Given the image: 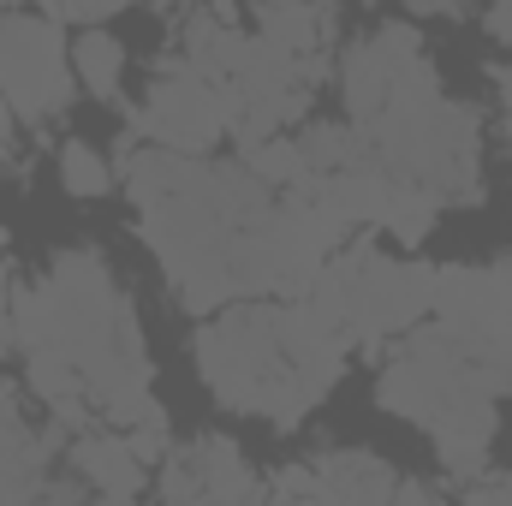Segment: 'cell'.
<instances>
[{
    "mask_svg": "<svg viewBox=\"0 0 512 506\" xmlns=\"http://www.w3.org/2000/svg\"><path fill=\"white\" fill-rule=\"evenodd\" d=\"M12 340L24 352H60L102 417L143 423L161 411L149 399V358L126 292L96 251H60L42 280L12 286Z\"/></svg>",
    "mask_w": 512,
    "mask_h": 506,
    "instance_id": "1",
    "label": "cell"
},
{
    "mask_svg": "<svg viewBox=\"0 0 512 506\" xmlns=\"http://www.w3.org/2000/svg\"><path fill=\"white\" fill-rule=\"evenodd\" d=\"M352 340L298 304H245L197 334V370L227 411L292 429L346 370Z\"/></svg>",
    "mask_w": 512,
    "mask_h": 506,
    "instance_id": "2",
    "label": "cell"
},
{
    "mask_svg": "<svg viewBox=\"0 0 512 506\" xmlns=\"http://www.w3.org/2000/svg\"><path fill=\"white\" fill-rule=\"evenodd\" d=\"M376 393L393 417H411L435 435L441 465L459 483H477V471L489 465V441H495V393H483L471 346L459 334H447L441 322L411 328V340L387 358Z\"/></svg>",
    "mask_w": 512,
    "mask_h": 506,
    "instance_id": "3",
    "label": "cell"
},
{
    "mask_svg": "<svg viewBox=\"0 0 512 506\" xmlns=\"http://www.w3.org/2000/svg\"><path fill=\"white\" fill-rule=\"evenodd\" d=\"M245 102L227 78H203L185 54H167L155 60V84H149V108L131 120L137 131H149L161 149H185V155H203L221 131L239 126Z\"/></svg>",
    "mask_w": 512,
    "mask_h": 506,
    "instance_id": "4",
    "label": "cell"
},
{
    "mask_svg": "<svg viewBox=\"0 0 512 506\" xmlns=\"http://www.w3.org/2000/svg\"><path fill=\"white\" fill-rule=\"evenodd\" d=\"M352 298H346V340L358 352H376L387 334H411L429 316L435 268L423 262H393V256L352 245Z\"/></svg>",
    "mask_w": 512,
    "mask_h": 506,
    "instance_id": "5",
    "label": "cell"
},
{
    "mask_svg": "<svg viewBox=\"0 0 512 506\" xmlns=\"http://www.w3.org/2000/svg\"><path fill=\"white\" fill-rule=\"evenodd\" d=\"M0 96L18 120H48L72 102L66 36L54 18L0 12Z\"/></svg>",
    "mask_w": 512,
    "mask_h": 506,
    "instance_id": "6",
    "label": "cell"
},
{
    "mask_svg": "<svg viewBox=\"0 0 512 506\" xmlns=\"http://www.w3.org/2000/svg\"><path fill=\"white\" fill-rule=\"evenodd\" d=\"M429 316H441V328L459 334V340H483V334L512 328V304L501 292V280H495V268H471V262L435 268Z\"/></svg>",
    "mask_w": 512,
    "mask_h": 506,
    "instance_id": "7",
    "label": "cell"
},
{
    "mask_svg": "<svg viewBox=\"0 0 512 506\" xmlns=\"http://www.w3.org/2000/svg\"><path fill=\"white\" fill-rule=\"evenodd\" d=\"M417 54H423V36H417L411 24H382L376 36H364V42L346 48L340 78H346V108H352V120L382 114L387 90L399 84V72H405Z\"/></svg>",
    "mask_w": 512,
    "mask_h": 506,
    "instance_id": "8",
    "label": "cell"
},
{
    "mask_svg": "<svg viewBox=\"0 0 512 506\" xmlns=\"http://www.w3.org/2000/svg\"><path fill=\"white\" fill-rule=\"evenodd\" d=\"M161 489H167L173 501H191V495H203V501H251V495H262L256 477L245 471V459H239V447H233L227 435L191 441V447L167 465Z\"/></svg>",
    "mask_w": 512,
    "mask_h": 506,
    "instance_id": "9",
    "label": "cell"
},
{
    "mask_svg": "<svg viewBox=\"0 0 512 506\" xmlns=\"http://www.w3.org/2000/svg\"><path fill=\"white\" fill-rule=\"evenodd\" d=\"M42 471H48V441L24 429L18 393L0 387V501L36 495V489H42Z\"/></svg>",
    "mask_w": 512,
    "mask_h": 506,
    "instance_id": "10",
    "label": "cell"
},
{
    "mask_svg": "<svg viewBox=\"0 0 512 506\" xmlns=\"http://www.w3.org/2000/svg\"><path fill=\"white\" fill-rule=\"evenodd\" d=\"M72 465L90 489H102L114 501H131L143 489V459L131 453V441H114V435H78Z\"/></svg>",
    "mask_w": 512,
    "mask_h": 506,
    "instance_id": "11",
    "label": "cell"
},
{
    "mask_svg": "<svg viewBox=\"0 0 512 506\" xmlns=\"http://www.w3.org/2000/svg\"><path fill=\"white\" fill-rule=\"evenodd\" d=\"M328 30H334L328 6H310V0H262V12H256V36L298 54V60L316 54L328 42Z\"/></svg>",
    "mask_w": 512,
    "mask_h": 506,
    "instance_id": "12",
    "label": "cell"
},
{
    "mask_svg": "<svg viewBox=\"0 0 512 506\" xmlns=\"http://www.w3.org/2000/svg\"><path fill=\"white\" fill-rule=\"evenodd\" d=\"M316 483H322V501H387V495H399V477L376 453H328Z\"/></svg>",
    "mask_w": 512,
    "mask_h": 506,
    "instance_id": "13",
    "label": "cell"
},
{
    "mask_svg": "<svg viewBox=\"0 0 512 506\" xmlns=\"http://www.w3.org/2000/svg\"><path fill=\"white\" fill-rule=\"evenodd\" d=\"M72 72L90 84V96L114 102V96H120V72H126V48H120V36H108V30H84V36L72 42Z\"/></svg>",
    "mask_w": 512,
    "mask_h": 506,
    "instance_id": "14",
    "label": "cell"
},
{
    "mask_svg": "<svg viewBox=\"0 0 512 506\" xmlns=\"http://www.w3.org/2000/svg\"><path fill=\"white\" fill-rule=\"evenodd\" d=\"M245 167H251L262 185H274V191H286V185H298L304 173H310V161H304V143H286V137H262L245 149Z\"/></svg>",
    "mask_w": 512,
    "mask_h": 506,
    "instance_id": "15",
    "label": "cell"
},
{
    "mask_svg": "<svg viewBox=\"0 0 512 506\" xmlns=\"http://www.w3.org/2000/svg\"><path fill=\"white\" fill-rule=\"evenodd\" d=\"M435 197L429 191H417V185H393V203H387L382 227L399 239V245H423L429 239V227H435Z\"/></svg>",
    "mask_w": 512,
    "mask_h": 506,
    "instance_id": "16",
    "label": "cell"
},
{
    "mask_svg": "<svg viewBox=\"0 0 512 506\" xmlns=\"http://www.w3.org/2000/svg\"><path fill=\"white\" fill-rule=\"evenodd\" d=\"M60 185L72 197H108L114 191V167L90 149V143H66L60 149Z\"/></svg>",
    "mask_w": 512,
    "mask_h": 506,
    "instance_id": "17",
    "label": "cell"
},
{
    "mask_svg": "<svg viewBox=\"0 0 512 506\" xmlns=\"http://www.w3.org/2000/svg\"><path fill=\"white\" fill-rule=\"evenodd\" d=\"M131 453L143 459V465H155V459H167V411H149L143 423H131Z\"/></svg>",
    "mask_w": 512,
    "mask_h": 506,
    "instance_id": "18",
    "label": "cell"
},
{
    "mask_svg": "<svg viewBox=\"0 0 512 506\" xmlns=\"http://www.w3.org/2000/svg\"><path fill=\"white\" fill-rule=\"evenodd\" d=\"M120 6H131V0H48V12L54 18H72V24H96V18H108Z\"/></svg>",
    "mask_w": 512,
    "mask_h": 506,
    "instance_id": "19",
    "label": "cell"
},
{
    "mask_svg": "<svg viewBox=\"0 0 512 506\" xmlns=\"http://www.w3.org/2000/svg\"><path fill=\"white\" fill-rule=\"evenodd\" d=\"M12 346V274L0 268V352Z\"/></svg>",
    "mask_w": 512,
    "mask_h": 506,
    "instance_id": "20",
    "label": "cell"
},
{
    "mask_svg": "<svg viewBox=\"0 0 512 506\" xmlns=\"http://www.w3.org/2000/svg\"><path fill=\"white\" fill-rule=\"evenodd\" d=\"M489 36L512 42V0H495V6H489Z\"/></svg>",
    "mask_w": 512,
    "mask_h": 506,
    "instance_id": "21",
    "label": "cell"
},
{
    "mask_svg": "<svg viewBox=\"0 0 512 506\" xmlns=\"http://www.w3.org/2000/svg\"><path fill=\"white\" fill-rule=\"evenodd\" d=\"M495 280H501V292H507V304H512V256H501V262H495Z\"/></svg>",
    "mask_w": 512,
    "mask_h": 506,
    "instance_id": "22",
    "label": "cell"
},
{
    "mask_svg": "<svg viewBox=\"0 0 512 506\" xmlns=\"http://www.w3.org/2000/svg\"><path fill=\"white\" fill-rule=\"evenodd\" d=\"M6 137H12V108H6V96H0V149H6Z\"/></svg>",
    "mask_w": 512,
    "mask_h": 506,
    "instance_id": "23",
    "label": "cell"
},
{
    "mask_svg": "<svg viewBox=\"0 0 512 506\" xmlns=\"http://www.w3.org/2000/svg\"><path fill=\"white\" fill-rule=\"evenodd\" d=\"M405 6H411V12H447L441 0H405Z\"/></svg>",
    "mask_w": 512,
    "mask_h": 506,
    "instance_id": "24",
    "label": "cell"
},
{
    "mask_svg": "<svg viewBox=\"0 0 512 506\" xmlns=\"http://www.w3.org/2000/svg\"><path fill=\"white\" fill-rule=\"evenodd\" d=\"M310 6H328V0H310Z\"/></svg>",
    "mask_w": 512,
    "mask_h": 506,
    "instance_id": "25",
    "label": "cell"
},
{
    "mask_svg": "<svg viewBox=\"0 0 512 506\" xmlns=\"http://www.w3.org/2000/svg\"><path fill=\"white\" fill-rule=\"evenodd\" d=\"M0 6H18V0H0Z\"/></svg>",
    "mask_w": 512,
    "mask_h": 506,
    "instance_id": "26",
    "label": "cell"
},
{
    "mask_svg": "<svg viewBox=\"0 0 512 506\" xmlns=\"http://www.w3.org/2000/svg\"><path fill=\"white\" fill-rule=\"evenodd\" d=\"M161 6H173V0H161Z\"/></svg>",
    "mask_w": 512,
    "mask_h": 506,
    "instance_id": "27",
    "label": "cell"
}]
</instances>
